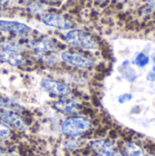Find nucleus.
Here are the masks:
<instances>
[{
    "label": "nucleus",
    "instance_id": "f257e3e1",
    "mask_svg": "<svg viewBox=\"0 0 155 156\" xmlns=\"http://www.w3.org/2000/svg\"><path fill=\"white\" fill-rule=\"evenodd\" d=\"M91 122L84 116L69 117L61 124V130L63 133L72 138L81 136L91 130Z\"/></svg>",
    "mask_w": 155,
    "mask_h": 156
},
{
    "label": "nucleus",
    "instance_id": "f03ea898",
    "mask_svg": "<svg viewBox=\"0 0 155 156\" xmlns=\"http://www.w3.org/2000/svg\"><path fill=\"white\" fill-rule=\"evenodd\" d=\"M66 41L71 46L84 49H96L98 48L95 38L90 34L81 29L69 31L66 35Z\"/></svg>",
    "mask_w": 155,
    "mask_h": 156
},
{
    "label": "nucleus",
    "instance_id": "7ed1b4c3",
    "mask_svg": "<svg viewBox=\"0 0 155 156\" xmlns=\"http://www.w3.org/2000/svg\"><path fill=\"white\" fill-rule=\"evenodd\" d=\"M0 61L8 63L11 66H22L25 64L26 59L20 55L17 48L11 44H6L0 50Z\"/></svg>",
    "mask_w": 155,
    "mask_h": 156
},
{
    "label": "nucleus",
    "instance_id": "20e7f679",
    "mask_svg": "<svg viewBox=\"0 0 155 156\" xmlns=\"http://www.w3.org/2000/svg\"><path fill=\"white\" fill-rule=\"evenodd\" d=\"M41 87L48 93L58 97H67L71 92L69 85L55 80H43L41 81Z\"/></svg>",
    "mask_w": 155,
    "mask_h": 156
},
{
    "label": "nucleus",
    "instance_id": "39448f33",
    "mask_svg": "<svg viewBox=\"0 0 155 156\" xmlns=\"http://www.w3.org/2000/svg\"><path fill=\"white\" fill-rule=\"evenodd\" d=\"M61 58L68 64L80 69H90L94 66V61L92 59L79 53H71L69 51H65L61 54Z\"/></svg>",
    "mask_w": 155,
    "mask_h": 156
},
{
    "label": "nucleus",
    "instance_id": "423d86ee",
    "mask_svg": "<svg viewBox=\"0 0 155 156\" xmlns=\"http://www.w3.org/2000/svg\"><path fill=\"white\" fill-rule=\"evenodd\" d=\"M41 20L45 25L52 27H56L58 29L66 30V29L71 28L72 27V23L69 19L62 16L61 15L55 14V13H47L43 15Z\"/></svg>",
    "mask_w": 155,
    "mask_h": 156
},
{
    "label": "nucleus",
    "instance_id": "0eeeda50",
    "mask_svg": "<svg viewBox=\"0 0 155 156\" xmlns=\"http://www.w3.org/2000/svg\"><path fill=\"white\" fill-rule=\"evenodd\" d=\"M31 28L26 24L17 21L0 20V31L10 32L18 36H25L30 32Z\"/></svg>",
    "mask_w": 155,
    "mask_h": 156
},
{
    "label": "nucleus",
    "instance_id": "6e6552de",
    "mask_svg": "<svg viewBox=\"0 0 155 156\" xmlns=\"http://www.w3.org/2000/svg\"><path fill=\"white\" fill-rule=\"evenodd\" d=\"M90 146L98 156H112L115 152L114 144L109 140H94L90 143Z\"/></svg>",
    "mask_w": 155,
    "mask_h": 156
},
{
    "label": "nucleus",
    "instance_id": "1a4fd4ad",
    "mask_svg": "<svg viewBox=\"0 0 155 156\" xmlns=\"http://www.w3.org/2000/svg\"><path fill=\"white\" fill-rule=\"evenodd\" d=\"M53 107L59 112L65 114V115H71L79 112V103L69 98H63L58 100L53 104Z\"/></svg>",
    "mask_w": 155,
    "mask_h": 156
},
{
    "label": "nucleus",
    "instance_id": "9d476101",
    "mask_svg": "<svg viewBox=\"0 0 155 156\" xmlns=\"http://www.w3.org/2000/svg\"><path fill=\"white\" fill-rule=\"evenodd\" d=\"M0 119L5 124H8L16 129H24L25 122L24 120L15 112L12 111H3L0 113Z\"/></svg>",
    "mask_w": 155,
    "mask_h": 156
},
{
    "label": "nucleus",
    "instance_id": "9b49d317",
    "mask_svg": "<svg viewBox=\"0 0 155 156\" xmlns=\"http://www.w3.org/2000/svg\"><path fill=\"white\" fill-rule=\"evenodd\" d=\"M29 47L42 53L48 51H53L57 48L56 44L49 39H43L40 41H31L29 42Z\"/></svg>",
    "mask_w": 155,
    "mask_h": 156
},
{
    "label": "nucleus",
    "instance_id": "f8f14e48",
    "mask_svg": "<svg viewBox=\"0 0 155 156\" xmlns=\"http://www.w3.org/2000/svg\"><path fill=\"white\" fill-rule=\"evenodd\" d=\"M125 156H144L143 149L134 143H129L124 146Z\"/></svg>",
    "mask_w": 155,
    "mask_h": 156
},
{
    "label": "nucleus",
    "instance_id": "ddd939ff",
    "mask_svg": "<svg viewBox=\"0 0 155 156\" xmlns=\"http://www.w3.org/2000/svg\"><path fill=\"white\" fill-rule=\"evenodd\" d=\"M149 62H150V58H149V56L146 55V54L143 53V52L139 53V54L136 56V58H135V59H134V61H133V63H134L135 65H137L138 67H140V68L145 67L146 65H148Z\"/></svg>",
    "mask_w": 155,
    "mask_h": 156
},
{
    "label": "nucleus",
    "instance_id": "4468645a",
    "mask_svg": "<svg viewBox=\"0 0 155 156\" xmlns=\"http://www.w3.org/2000/svg\"><path fill=\"white\" fill-rule=\"evenodd\" d=\"M10 133H11V131L8 128V126L0 122V140L7 139L10 136Z\"/></svg>",
    "mask_w": 155,
    "mask_h": 156
},
{
    "label": "nucleus",
    "instance_id": "2eb2a0df",
    "mask_svg": "<svg viewBox=\"0 0 155 156\" xmlns=\"http://www.w3.org/2000/svg\"><path fill=\"white\" fill-rule=\"evenodd\" d=\"M29 9H30L29 11H31L33 14H39V13H41V12L43 11L44 6H43L40 3L36 2V3H33V4L30 5Z\"/></svg>",
    "mask_w": 155,
    "mask_h": 156
},
{
    "label": "nucleus",
    "instance_id": "dca6fc26",
    "mask_svg": "<svg viewBox=\"0 0 155 156\" xmlns=\"http://www.w3.org/2000/svg\"><path fill=\"white\" fill-rule=\"evenodd\" d=\"M132 99V93H124L122 95H121L119 98H118V101L120 103H125L129 101H131Z\"/></svg>",
    "mask_w": 155,
    "mask_h": 156
},
{
    "label": "nucleus",
    "instance_id": "f3484780",
    "mask_svg": "<svg viewBox=\"0 0 155 156\" xmlns=\"http://www.w3.org/2000/svg\"><path fill=\"white\" fill-rule=\"evenodd\" d=\"M147 80L149 81H155V71H150L148 74H147Z\"/></svg>",
    "mask_w": 155,
    "mask_h": 156
},
{
    "label": "nucleus",
    "instance_id": "a211bd4d",
    "mask_svg": "<svg viewBox=\"0 0 155 156\" xmlns=\"http://www.w3.org/2000/svg\"><path fill=\"white\" fill-rule=\"evenodd\" d=\"M0 105H1V106H6V107H7V106H8V102H6L5 100H3V99L0 97Z\"/></svg>",
    "mask_w": 155,
    "mask_h": 156
},
{
    "label": "nucleus",
    "instance_id": "6ab92c4d",
    "mask_svg": "<svg viewBox=\"0 0 155 156\" xmlns=\"http://www.w3.org/2000/svg\"><path fill=\"white\" fill-rule=\"evenodd\" d=\"M112 156H125V155H124V154H122V153H120L119 151H115Z\"/></svg>",
    "mask_w": 155,
    "mask_h": 156
},
{
    "label": "nucleus",
    "instance_id": "aec40b11",
    "mask_svg": "<svg viewBox=\"0 0 155 156\" xmlns=\"http://www.w3.org/2000/svg\"><path fill=\"white\" fill-rule=\"evenodd\" d=\"M5 2H7V0H0V5H3V4H5Z\"/></svg>",
    "mask_w": 155,
    "mask_h": 156
},
{
    "label": "nucleus",
    "instance_id": "412c9836",
    "mask_svg": "<svg viewBox=\"0 0 155 156\" xmlns=\"http://www.w3.org/2000/svg\"><path fill=\"white\" fill-rule=\"evenodd\" d=\"M153 63L155 64V55L153 57Z\"/></svg>",
    "mask_w": 155,
    "mask_h": 156
},
{
    "label": "nucleus",
    "instance_id": "4be33fe9",
    "mask_svg": "<svg viewBox=\"0 0 155 156\" xmlns=\"http://www.w3.org/2000/svg\"><path fill=\"white\" fill-rule=\"evenodd\" d=\"M147 156H153V155H151V154H149V155H147Z\"/></svg>",
    "mask_w": 155,
    "mask_h": 156
}]
</instances>
